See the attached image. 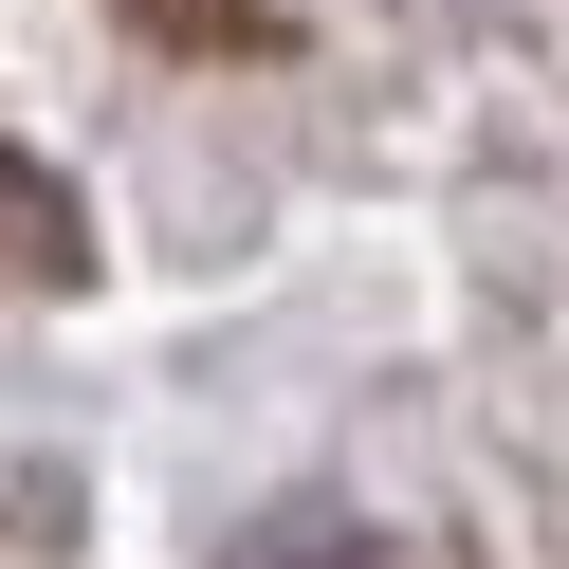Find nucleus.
<instances>
[{
	"label": "nucleus",
	"mask_w": 569,
	"mask_h": 569,
	"mask_svg": "<svg viewBox=\"0 0 569 569\" xmlns=\"http://www.w3.org/2000/svg\"><path fill=\"white\" fill-rule=\"evenodd\" d=\"M0 258H19V276H74V258H92V239H74V202H56L38 166H0Z\"/></svg>",
	"instance_id": "f257e3e1"
}]
</instances>
